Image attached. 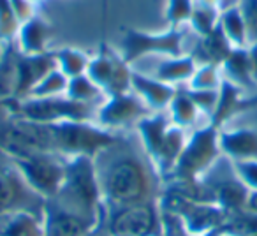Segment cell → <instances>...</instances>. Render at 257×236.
Segmentation results:
<instances>
[{"label": "cell", "mask_w": 257, "mask_h": 236, "mask_svg": "<svg viewBox=\"0 0 257 236\" xmlns=\"http://www.w3.org/2000/svg\"><path fill=\"white\" fill-rule=\"evenodd\" d=\"M57 60L62 64V67H64V71L67 72L71 78H76V76H81L83 69L88 65V62H86L85 55L79 53V51L76 50H64V51H58L57 55Z\"/></svg>", "instance_id": "obj_21"}, {"label": "cell", "mask_w": 257, "mask_h": 236, "mask_svg": "<svg viewBox=\"0 0 257 236\" xmlns=\"http://www.w3.org/2000/svg\"><path fill=\"white\" fill-rule=\"evenodd\" d=\"M197 109L199 107L196 106V102L192 100V97L189 95H180L173 100V113H175V118L180 124H190L194 122V118L197 114Z\"/></svg>", "instance_id": "obj_24"}, {"label": "cell", "mask_w": 257, "mask_h": 236, "mask_svg": "<svg viewBox=\"0 0 257 236\" xmlns=\"http://www.w3.org/2000/svg\"><path fill=\"white\" fill-rule=\"evenodd\" d=\"M218 29L224 34L227 43L231 44L232 50H243L248 48V34H246V25L239 13L238 6L225 8L220 11L218 16Z\"/></svg>", "instance_id": "obj_10"}, {"label": "cell", "mask_w": 257, "mask_h": 236, "mask_svg": "<svg viewBox=\"0 0 257 236\" xmlns=\"http://www.w3.org/2000/svg\"><path fill=\"white\" fill-rule=\"evenodd\" d=\"M32 2H36V4H41V2H44V0H32Z\"/></svg>", "instance_id": "obj_32"}, {"label": "cell", "mask_w": 257, "mask_h": 236, "mask_svg": "<svg viewBox=\"0 0 257 236\" xmlns=\"http://www.w3.org/2000/svg\"><path fill=\"white\" fill-rule=\"evenodd\" d=\"M22 113L27 120L39 124H50L58 118H67L76 122L88 113V104L76 102V100H60L55 97H43V99L23 104Z\"/></svg>", "instance_id": "obj_4"}, {"label": "cell", "mask_w": 257, "mask_h": 236, "mask_svg": "<svg viewBox=\"0 0 257 236\" xmlns=\"http://www.w3.org/2000/svg\"><path fill=\"white\" fill-rule=\"evenodd\" d=\"M67 86V79L62 72H57V71H51L36 88L32 90L34 95L37 97H51L53 93H58Z\"/></svg>", "instance_id": "obj_23"}, {"label": "cell", "mask_w": 257, "mask_h": 236, "mask_svg": "<svg viewBox=\"0 0 257 236\" xmlns=\"http://www.w3.org/2000/svg\"><path fill=\"white\" fill-rule=\"evenodd\" d=\"M220 145H218V136L213 131H199L194 141L185 148V152H182L180 157V164H183L185 168L196 169V168H204L208 162H211V159L215 157V154L218 152Z\"/></svg>", "instance_id": "obj_8"}, {"label": "cell", "mask_w": 257, "mask_h": 236, "mask_svg": "<svg viewBox=\"0 0 257 236\" xmlns=\"http://www.w3.org/2000/svg\"><path fill=\"white\" fill-rule=\"evenodd\" d=\"M196 71V62L192 57H171L161 64L159 76L164 81H178V79H190Z\"/></svg>", "instance_id": "obj_12"}, {"label": "cell", "mask_w": 257, "mask_h": 236, "mask_svg": "<svg viewBox=\"0 0 257 236\" xmlns=\"http://www.w3.org/2000/svg\"><path fill=\"white\" fill-rule=\"evenodd\" d=\"M194 2L199 6H204V8H211V9L222 11V0H194Z\"/></svg>", "instance_id": "obj_29"}, {"label": "cell", "mask_w": 257, "mask_h": 236, "mask_svg": "<svg viewBox=\"0 0 257 236\" xmlns=\"http://www.w3.org/2000/svg\"><path fill=\"white\" fill-rule=\"evenodd\" d=\"M133 83L145 93L148 100L152 104H157V106H162V104L169 102L173 97V92L169 86L162 85V83H155L152 79H147L143 76H133Z\"/></svg>", "instance_id": "obj_18"}, {"label": "cell", "mask_w": 257, "mask_h": 236, "mask_svg": "<svg viewBox=\"0 0 257 236\" xmlns=\"http://www.w3.org/2000/svg\"><path fill=\"white\" fill-rule=\"evenodd\" d=\"M238 9L241 13L248 34V46L257 43V0H238Z\"/></svg>", "instance_id": "obj_22"}, {"label": "cell", "mask_w": 257, "mask_h": 236, "mask_svg": "<svg viewBox=\"0 0 257 236\" xmlns=\"http://www.w3.org/2000/svg\"><path fill=\"white\" fill-rule=\"evenodd\" d=\"M138 114H141L140 102L134 99H128V97H118L102 111V118L109 124L128 122V120L136 118Z\"/></svg>", "instance_id": "obj_14"}, {"label": "cell", "mask_w": 257, "mask_h": 236, "mask_svg": "<svg viewBox=\"0 0 257 236\" xmlns=\"http://www.w3.org/2000/svg\"><path fill=\"white\" fill-rule=\"evenodd\" d=\"M4 48H6V43H0V58H2V53H4Z\"/></svg>", "instance_id": "obj_31"}, {"label": "cell", "mask_w": 257, "mask_h": 236, "mask_svg": "<svg viewBox=\"0 0 257 236\" xmlns=\"http://www.w3.org/2000/svg\"><path fill=\"white\" fill-rule=\"evenodd\" d=\"M222 65L203 64L190 78L192 90H218L222 85Z\"/></svg>", "instance_id": "obj_16"}, {"label": "cell", "mask_w": 257, "mask_h": 236, "mask_svg": "<svg viewBox=\"0 0 257 236\" xmlns=\"http://www.w3.org/2000/svg\"><path fill=\"white\" fill-rule=\"evenodd\" d=\"M79 234V225L74 220H60L55 229V236H78Z\"/></svg>", "instance_id": "obj_27"}, {"label": "cell", "mask_w": 257, "mask_h": 236, "mask_svg": "<svg viewBox=\"0 0 257 236\" xmlns=\"http://www.w3.org/2000/svg\"><path fill=\"white\" fill-rule=\"evenodd\" d=\"M194 11V0H168L166 20L169 27L187 25Z\"/></svg>", "instance_id": "obj_19"}, {"label": "cell", "mask_w": 257, "mask_h": 236, "mask_svg": "<svg viewBox=\"0 0 257 236\" xmlns=\"http://www.w3.org/2000/svg\"><path fill=\"white\" fill-rule=\"evenodd\" d=\"M104 187L118 203H134L148 189V175L143 162L131 154L118 155L106 166Z\"/></svg>", "instance_id": "obj_1"}, {"label": "cell", "mask_w": 257, "mask_h": 236, "mask_svg": "<svg viewBox=\"0 0 257 236\" xmlns=\"http://www.w3.org/2000/svg\"><path fill=\"white\" fill-rule=\"evenodd\" d=\"M13 161L16 162L22 175H25L34 187L44 192L57 190L65 180L67 171L50 152H36V154L16 157Z\"/></svg>", "instance_id": "obj_3"}, {"label": "cell", "mask_w": 257, "mask_h": 236, "mask_svg": "<svg viewBox=\"0 0 257 236\" xmlns=\"http://www.w3.org/2000/svg\"><path fill=\"white\" fill-rule=\"evenodd\" d=\"M218 16H220L218 9L204 8V6L194 2V11L189 20V27L197 36H206L218 27Z\"/></svg>", "instance_id": "obj_15"}, {"label": "cell", "mask_w": 257, "mask_h": 236, "mask_svg": "<svg viewBox=\"0 0 257 236\" xmlns=\"http://www.w3.org/2000/svg\"><path fill=\"white\" fill-rule=\"evenodd\" d=\"M236 169V175L241 180V183L250 192H257V159L253 161H239L232 162Z\"/></svg>", "instance_id": "obj_25"}, {"label": "cell", "mask_w": 257, "mask_h": 236, "mask_svg": "<svg viewBox=\"0 0 257 236\" xmlns=\"http://www.w3.org/2000/svg\"><path fill=\"white\" fill-rule=\"evenodd\" d=\"M194 30L187 25L168 27L164 32L148 34L140 30H127L123 36V53L127 60H134L148 53H164L169 57H182L183 48Z\"/></svg>", "instance_id": "obj_2"}, {"label": "cell", "mask_w": 257, "mask_h": 236, "mask_svg": "<svg viewBox=\"0 0 257 236\" xmlns=\"http://www.w3.org/2000/svg\"><path fill=\"white\" fill-rule=\"evenodd\" d=\"M51 25L43 16H34L32 20L22 23L15 43L18 44L23 55H43L46 53V44L51 37Z\"/></svg>", "instance_id": "obj_6"}, {"label": "cell", "mask_w": 257, "mask_h": 236, "mask_svg": "<svg viewBox=\"0 0 257 236\" xmlns=\"http://www.w3.org/2000/svg\"><path fill=\"white\" fill-rule=\"evenodd\" d=\"M238 4V0H222V9L225 8H232V6Z\"/></svg>", "instance_id": "obj_30"}, {"label": "cell", "mask_w": 257, "mask_h": 236, "mask_svg": "<svg viewBox=\"0 0 257 236\" xmlns=\"http://www.w3.org/2000/svg\"><path fill=\"white\" fill-rule=\"evenodd\" d=\"M22 22L13 9L11 0H0V43H11L20 32Z\"/></svg>", "instance_id": "obj_17"}, {"label": "cell", "mask_w": 257, "mask_h": 236, "mask_svg": "<svg viewBox=\"0 0 257 236\" xmlns=\"http://www.w3.org/2000/svg\"><path fill=\"white\" fill-rule=\"evenodd\" d=\"M220 150L232 162L253 161L257 159V129L248 126H239L224 131L218 136Z\"/></svg>", "instance_id": "obj_5"}, {"label": "cell", "mask_w": 257, "mask_h": 236, "mask_svg": "<svg viewBox=\"0 0 257 236\" xmlns=\"http://www.w3.org/2000/svg\"><path fill=\"white\" fill-rule=\"evenodd\" d=\"M22 192L20 173H16L11 166L0 164V211L9 208Z\"/></svg>", "instance_id": "obj_13"}, {"label": "cell", "mask_w": 257, "mask_h": 236, "mask_svg": "<svg viewBox=\"0 0 257 236\" xmlns=\"http://www.w3.org/2000/svg\"><path fill=\"white\" fill-rule=\"evenodd\" d=\"M69 93H71L72 100L83 104H90V100L95 99L99 88H97V83L92 78H83V76H76L72 78V81L67 85Z\"/></svg>", "instance_id": "obj_20"}, {"label": "cell", "mask_w": 257, "mask_h": 236, "mask_svg": "<svg viewBox=\"0 0 257 236\" xmlns=\"http://www.w3.org/2000/svg\"><path fill=\"white\" fill-rule=\"evenodd\" d=\"M114 229L121 234L128 236H143L152 229V213L145 206L128 208L125 213L118 217L114 222Z\"/></svg>", "instance_id": "obj_11"}, {"label": "cell", "mask_w": 257, "mask_h": 236, "mask_svg": "<svg viewBox=\"0 0 257 236\" xmlns=\"http://www.w3.org/2000/svg\"><path fill=\"white\" fill-rule=\"evenodd\" d=\"M88 74L95 83L109 86L114 92H121V88L128 81V74L125 71V67L109 51H102L95 60L90 62Z\"/></svg>", "instance_id": "obj_7"}, {"label": "cell", "mask_w": 257, "mask_h": 236, "mask_svg": "<svg viewBox=\"0 0 257 236\" xmlns=\"http://www.w3.org/2000/svg\"><path fill=\"white\" fill-rule=\"evenodd\" d=\"M248 55H250V62H252L253 79H255V83H257V43H253L248 46Z\"/></svg>", "instance_id": "obj_28"}, {"label": "cell", "mask_w": 257, "mask_h": 236, "mask_svg": "<svg viewBox=\"0 0 257 236\" xmlns=\"http://www.w3.org/2000/svg\"><path fill=\"white\" fill-rule=\"evenodd\" d=\"M222 72L227 76V83L234 85L239 90L248 88V86H257L252 74V62H250L248 48L232 50L222 64Z\"/></svg>", "instance_id": "obj_9"}, {"label": "cell", "mask_w": 257, "mask_h": 236, "mask_svg": "<svg viewBox=\"0 0 257 236\" xmlns=\"http://www.w3.org/2000/svg\"><path fill=\"white\" fill-rule=\"evenodd\" d=\"M11 4L22 23L29 22L34 16H37V4L32 2V0H11Z\"/></svg>", "instance_id": "obj_26"}]
</instances>
